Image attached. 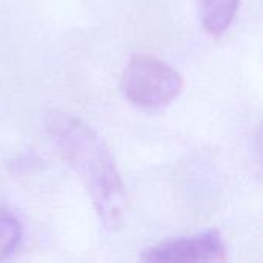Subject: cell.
I'll list each match as a JSON object with an SVG mask.
<instances>
[{
  "label": "cell",
  "mask_w": 263,
  "mask_h": 263,
  "mask_svg": "<svg viewBox=\"0 0 263 263\" xmlns=\"http://www.w3.org/2000/svg\"><path fill=\"white\" fill-rule=\"evenodd\" d=\"M45 126L65 162L86 188L100 222L108 230L122 227L126 214L125 186L103 139L79 117L49 111Z\"/></svg>",
  "instance_id": "6da1fadb"
},
{
  "label": "cell",
  "mask_w": 263,
  "mask_h": 263,
  "mask_svg": "<svg viewBox=\"0 0 263 263\" xmlns=\"http://www.w3.org/2000/svg\"><path fill=\"white\" fill-rule=\"evenodd\" d=\"M125 99L142 109H162L183 91V77L170 63L149 55L136 54L122 74Z\"/></svg>",
  "instance_id": "7a4b0ae2"
},
{
  "label": "cell",
  "mask_w": 263,
  "mask_h": 263,
  "mask_svg": "<svg viewBox=\"0 0 263 263\" xmlns=\"http://www.w3.org/2000/svg\"><path fill=\"white\" fill-rule=\"evenodd\" d=\"M227 257V245L216 230L165 240L142 254L145 262H225Z\"/></svg>",
  "instance_id": "3957f363"
},
{
  "label": "cell",
  "mask_w": 263,
  "mask_h": 263,
  "mask_svg": "<svg viewBox=\"0 0 263 263\" xmlns=\"http://www.w3.org/2000/svg\"><path fill=\"white\" fill-rule=\"evenodd\" d=\"M240 0H200V18L208 34L219 37L228 31L239 11Z\"/></svg>",
  "instance_id": "277c9868"
},
{
  "label": "cell",
  "mask_w": 263,
  "mask_h": 263,
  "mask_svg": "<svg viewBox=\"0 0 263 263\" xmlns=\"http://www.w3.org/2000/svg\"><path fill=\"white\" fill-rule=\"evenodd\" d=\"M22 223L8 210L0 208V260L8 259L18 248L22 240Z\"/></svg>",
  "instance_id": "5b68a950"
}]
</instances>
